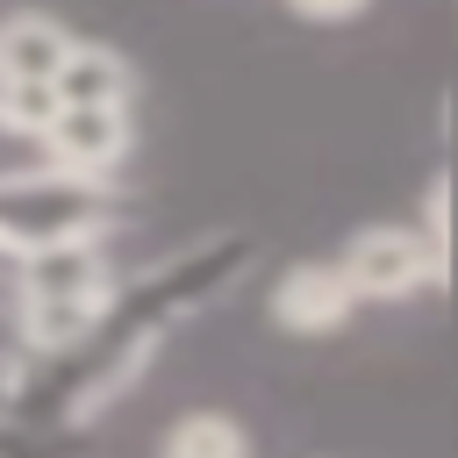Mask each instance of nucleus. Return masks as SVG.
Wrapping results in <instances>:
<instances>
[{"mask_svg":"<svg viewBox=\"0 0 458 458\" xmlns=\"http://www.w3.org/2000/svg\"><path fill=\"white\" fill-rule=\"evenodd\" d=\"M107 200H114L107 179L57 172L50 157L21 165V172H0V250L29 258V250L72 243V236H107Z\"/></svg>","mask_w":458,"mask_h":458,"instance_id":"nucleus-1","label":"nucleus"},{"mask_svg":"<svg viewBox=\"0 0 458 458\" xmlns=\"http://www.w3.org/2000/svg\"><path fill=\"white\" fill-rule=\"evenodd\" d=\"M336 265H344V279H351V293L365 308H394V301H415V293L444 286V272H437V258H429L415 222H365L344 243Z\"/></svg>","mask_w":458,"mask_h":458,"instance_id":"nucleus-2","label":"nucleus"},{"mask_svg":"<svg viewBox=\"0 0 458 458\" xmlns=\"http://www.w3.org/2000/svg\"><path fill=\"white\" fill-rule=\"evenodd\" d=\"M36 150L57 172H79V179H107L114 186V172L136 150V114L129 107H57V122L43 129Z\"/></svg>","mask_w":458,"mask_h":458,"instance_id":"nucleus-3","label":"nucleus"},{"mask_svg":"<svg viewBox=\"0 0 458 458\" xmlns=\"http://www.w3.org/2000/svg\"><path fill=\"white\" fill-rule=\"evenodd\" d=\"M358 308H365V301L351 293V279H344L336 258H301V265H286V272L272 279V293H265L272 329H293V336H329V329H344Z\"/></svg>","mask_w":458,"mask_h":458,"instance_id":"nucleus-4","label":"nucleus"},{"mask_svg":"<svg viewBox=\"0 0 458 458\" xmlns=\"http://www.w3.org/2000/svg\"><path fill=\"white\" fill-rule=\"evenodd\" d=\"M57 100L64 107H129L136 100V64L114 50V43H93L79 36L57 64Z\"/></svg>","mask_w":458,"mask_h":458,"instance_id":"nucleus-5","label":"nucleus"},{"mask_svg":"<svg viewBox=\"0 0 458 458\" xmlns=\"http://www.w3.org/2000/svg\"><path fill=\"white\" fill-rule=\"evenodd\" d=\"M72 43L79 36L57 14L14 7V14H0V79H43V86H57V64H64Z\"/></svg>","mask_w":458,"mask_h":458,"instance_id":"nucleus-6","label":"nucleus"},{"mask_svg":"<svg viewBox=\"0 0 458 458\" xmlns=\"http://www.w3.org/2000/svg\"><path fill=\"white\" fill-rule=\"evenodd\" d=\"M114 301H122V286L114 293H57V301H14V315H21V336L36 344V351H72V344H86L107 315H114Z\"/></svg>","mask_w":458,"mask_h":458,"instance_id":"nucleus-7","label":"nucleus"},{"mask_svg":"<svg viewBox=\"0 0 458 458\" xmlns=\"http://www.w3.org/2000/svg\"><path fill=\"white\" fill-rule=\"evenodd\" d=\"M157 458H250V429L229 408H186L157 429Z\"/></svg>","mask_w":458,"mask_h":458,"instance_id":"nucleus-8","label":"nucleus"},{"mask_svg":"<svg viewBox=\"0 0 458 458\" xmlns=\"http://www.w3.org/2000/svg\"><path fill=\"white\" fill-rule=\"evenodd\" d=\"M57 86L43 79H0V136H21V143H43V129L57 122Z\"/></svg>","mask_w":458,"mask_h":458,"instance_id":"nucleus-9","label":"nucleus"},{"mask_svg":"<svg viewBox=\"0 0 458 458\" xmlns=\"http://www.w3.org/2000/svg\"><path fill=\"white\" fill-rule=\"evenodd\" d=\"M422 243H429L437 272L451 279V179H429V208H422Z\"/></svg>","mask_w":458,"mask_h":458,"instance_id":"nucleus-10","label":"nucleus"},{"mask_svg":"<svg viewBox=\"0 0 458 458\" xmlns=\"http://www.w3.org/2000/svg\"><path fill=\"white\" fill-rule=\"evenodd\" d=\"M372 0H286V14H301V21H322V29H336V21H358Z\"/></svg>","mask_w":458,"mask_h":458,"instance_id":"nucleus-11","label":"nucleus"},{"mask_svg":"<svg viewBox=\"0 0 458 458\" xmlns=\"http://www.w3.org/2000/svg\"><path fill=\"white\" fill-rule=\"evenodd\" d=\"M0 265H14V258H7V250H0Z\"/></svg>","mask_w":458,"mask_h":458,"instance_id":"nucleus-12","label":"nucleus"}]
</instances>
